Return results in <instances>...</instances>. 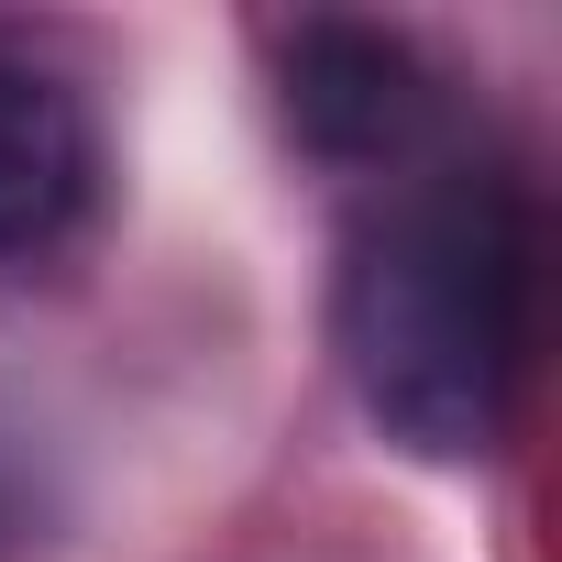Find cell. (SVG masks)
Masks as SVG:
<instances>
[{
	"label": "cell",
	"mask_w": 562,
	"mask_h": 562,
	"mask_svg": "<svg viewBox=\"0 0 562 562\" xmlns=\"http://www.w3.org/2000/svg\"><path fill=\"white\" fill-rule=\"evenodd\" d=\"M100 199V133L67 78L0 45V265H45Z\"/></svg>",
	"instance_id": "cell-2"
},
{
	"label": "cell",
	"mask_w": 562,
	"mask_h": 562,
	"mask_svg": "<svg viewBox=\"0 0 562 562\" xmlns=\"http://www.w3.org/2000/svg\"><path fill=\"white\" fill-rule=\"evenodd\" d=\"M353 397L430 463H474L507 430L529 353V210L485 155H397L386 199L342 243L331 299Z\"/></svg>",
	"instance_id": "cell-1"
},
{
	"label": "cell",
	"mask_w": 562,
	"mask_h": 562,
	"mask_svg": "<svg viewBox=\"0 0 562 562\" xmlns=\"http://www.w3.org/2000/svg\"><path fill=\"white\" fill-rule=\"evenodd\" d=\"M288 111L321 155L364 166V155H419V122H430V89L408 67V45L386 34H353V23H321L299 34V67H288Z\"/></svg>",
	"instance_id": "cell-3"
}]
</instances>
